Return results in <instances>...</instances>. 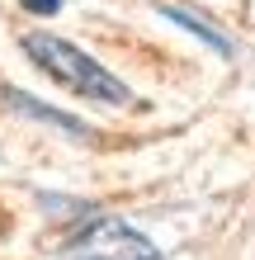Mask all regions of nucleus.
<instances>
[{
  "label": "nucleus",
  "mask_w": 255,
  "mask_h": 260,
  "mask_svg": "<svg viewBox=\"0 0 255 260\" xmlns=\"http://www.w3.org/2000/svg\"><path fill=\"white\" fill-rule=\"evenodd\" d=\"M156 10H161V19H170V24H179V28H189L194 38H203L213 52L232 57V38H227V34H217V28L208 24L203 14H194V10H185V5H156Z\"/></svg>",
  "instance_id": "20e7f679"
},
{
  "label": "nucleus",
  "mask_w": 255,
  "mask_h": 260,
  "mask_svg": "<svg viewBox=\"0 0 255 260\" xmlns=\"http://www.w3.org/2000/svg\"><path fill=\"white\" fill-rule=\"evenodd\" d=\"M5 100H10V109H19V114H28V118H43V123L62 128V133H71V137H95L81 118H71V114H62V109H48V104H38L33 95H24V90H10V85H5Z\"/></svg>",
  "instance_id": "7ed1b4c3"
},
{
  "label": "nucleus",
  "mask_w": 255,
  "mask_h": 260,
  "mask_svg": "<svg viewBox=\"0 0 255 260\" xmlns=\"http://www.w3.org/2000/svg\"><path fill=\"white\" fill-rule=\"evenodd\" d=\"M62 260H161V251L137 227H128L114 213H95L62 241Z\"/></svg>",
  "instance_id": "f03ea898"
},
{
  "label": "nucleus",
  "mask_w": 255,
  "mask_h": 260,
  "mask_svg": "<svg viewBox=\"0 0 255 260\" xmlns=\"http://www.w3.org/2000/svg\"><path fill=\"white\" fill-rule=\"evenodd\" d=\"M24 52L52 85H62L66 95L90 100V104H104V109H128L132 104V90L118 81L109 67H99L90 52H81L76 43L57 38V34H24Z\"/></svg>",
  "instance_id": "f257e3e1"
},
{
  "label": "nucleus",
  "mask_w": 255,
  "mask_h": 260,
  "mask_svg": "<svg viewBox=\"0 0 255 260\" xmlns=\"http://www.w3.org/2000/svg\"><path fill=\"white\" fill-rule=\"evenodd\" d=\"M19 5H24L28 14H38V19H48V14L62 10V0H19Z\"/></svg>",
  "instance_id": "39448f33"
}]
</instances>
